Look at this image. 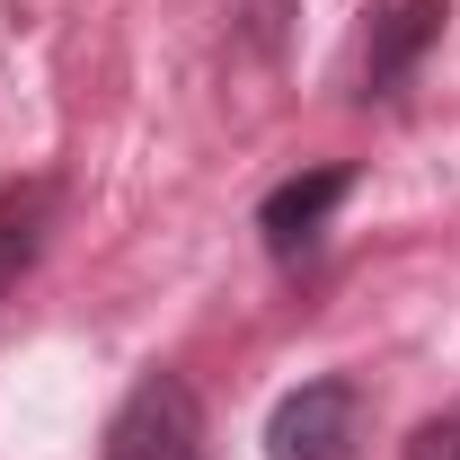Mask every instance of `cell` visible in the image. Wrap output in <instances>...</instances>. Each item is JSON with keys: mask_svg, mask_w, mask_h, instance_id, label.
<instances>
[{"mask_svg": "<svg viewBox=\"0 0 460 460\" xmlns=\"http://www.w3.org/2000/svg\"><path fill=\"white\" fill-rule=\"evenodd\" d=\"M98 460H204V399L186 372H142L107 416Z\"/></svg>", "mask_w": 460, "mask_h": 460, "instance_id": "6da1fadb", "label": "cell"}, {"mask_svg": "<svg viewBox=\"0 0 460 460\" xmlns=\"http://www.w3.org/2000/svg\"><path fill=\"white\" fill-rule=\"evenodd\" d=\"M266 460H363V390L328 372L266 416Z\"/></svg>", "mask_w": 460, "mask_h": 460, "instance_id": "7a4b0ae2", "label": "cell"}, {"mask_svg": "<svg viewBox=\"0 0 460 460\" xmlns=\"http://www.w3.org/2000/svg\"><path fill=\"white\" fill-rule=\"evenodd\" d=\"M345 195H354V169H345V160L284 177V186L257 204V239H266V257H275V266H301V257L319 248V230H328V213H337Z\"/></svg>", "mask_w": 460, "mask_h": 460, "instance_id": "3957f363", "label": "cell"}, {"mask_svg": "<svg viewBox=\"0 0 460 460\" xmlns=\"http://www.w3.org/2000/svg\"><path fill=\"white\" fill-rule=\"evenodd\" d=\"M443 27H452V0H390V9L372 18V45H363V89H354V98H399L407 71L443 45Z\"/></svg>", "mask_w": 460, "mask_h": 460, "instance_id": "277c9868", "label": "cell"}, {"mask_svg": "<svg viewBox=\"0 0 460 460\" xmlns=\"http://www.w3.org/2000/svg\"><path fill=\"white\" fill-rule=\"evenodd\" d=\"M45 230H54V186H45V177H27V186H9V195H0V301L18 292L27 266H36Z\"/></svg>", "mask_w": 460, "mask_h": 460, "instance_id": "5b68a950", "label": "cell"}, {"mask_svg": "<svg viewBox=\"0 0 460 460\" xmlns=\"http://www.w3.org/2000/svg\"><path fill=\"white\" fill-rule=\"evenodd\" d=\"M399 460H460V407H452V416H425V425L407 434Z\"/></svg>", "mask_w": 460, "mask_h": 460, "instance_id": "8992f818", "label": "cell"}]
</instances>
